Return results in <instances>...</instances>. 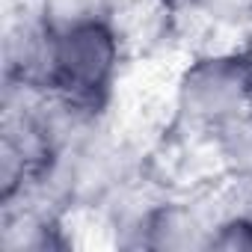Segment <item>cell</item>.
Returning a JSON list of instances; mask_svg holds the SVG:
<instances>
[{
  "instance_id": "1",
  "label": "cell",
  "mask_w": 252,
  "mask_h": 252,
  "mask_svg": "<svg viewBox=\"0 0 252 252\" xmlns=\"http://www.w3.org/2000/svg\"><path fill=\"white\" fill-rule=\"evenodd\" d=\"M51 27V24H48ZM119 65V39L107 15H89L65 27H51L48 86L74 104H95Z\"/></svg>"
},
{
  "instance_id": "2",
  "label": "cell",
  "mask_w": 252,
  "mask_h": 252,
  "mask_svg": "<svg viewBox=\"0 0 252 252\" xmlns=\"http://www.w3.org/2000/svg\"><path fill=\"white\" fill-rule=\"evenodd\" d=\"M252 101V60L249 57H208L190 65L181 80V110L208 128H225L240 119Z\"/></svg>"
},
{
  "instance_id": "3",
  "label": "cell",
  "mask_w": 252,
  "mask_h": 252,
  "mask_svg": "<svg viewBox=\"0 0 252 252\" xmlns=\"http://www.w3.org/2000/svg\"><path fill=\"white\" fill-rule=\"evenodd\" d=\"M205 246L214 249H252V220H228L208 237Z\"/></svg>"
},
{
  "instance_id": "4",
  "label": "cell",
  "mask_w": 252,
  "mask_h": 252,
  "mask_svg": "<svg viewBox=\"0 0 252 252\" xmlns=\"http://www.w3.org/2000/svg\"><path fill=\"white\" fill-rule=\"evenodd\" d=\"M196 3L217 21L240 24L252 18V0H196Z\"/></svg>"
},
{
  "instance_id": "5",
  "label": "cell",
  "mask_w": 252,
  "mask_h": 252,
  "mask_svg": "<svg viewBox=\"0 0 252 252\" xmlns=\"http://www.w3.org/2000/svg\"><path fill=\"white\" fill-rule=\"evenodd\" d=\"M95 3L101 6V12H119V9H131L140 0H95Z\"/></svg>"
}]
</instances>
